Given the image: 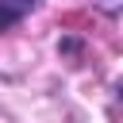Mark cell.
<instances>
[{
  "label": "cell",
  "instance_id": "obj_1",
  "mask_svg": "<svg viewBox=\"0 0 123 123\" xmlns=\"http://www.w3.org/2000/svg\"><path fill=\"white\" fill-rule=\"evenodd\" d=\"M38 0H0V31H8L12 23H19Z\"/></svg>",
  "mask_w": 123,
  "mask_h": 123
}]
</instances>
